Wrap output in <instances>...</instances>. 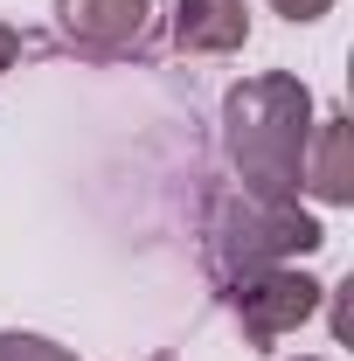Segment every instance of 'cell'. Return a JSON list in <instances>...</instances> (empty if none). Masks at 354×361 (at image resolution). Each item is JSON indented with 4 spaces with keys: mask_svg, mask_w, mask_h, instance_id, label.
Here are the masks:
<instances>
[{
    "mask_svg": "<svg viewBox=\"0 0 354 361\" xmlns=\"http://www.w3.org/2000/svg\"><path fill=\"white\" fill-rule=\"evenodd\" d=\"M14 63H21V28H7V21H0V77H7Z\"/></svg>",
    "mask_w": 354,
    "mask_h": 361,
    "instance_id": "cell-9",
    "label": "cell"
},
{
    "mask_svg": "<svg viewBox=\"0 0 354 361\" xmlns=\"http://www.w3.org/2000/svg\"><path fill=\"white\" fill-rule=\"evenodd\" d=\"M299 188L319 195V202H354V160H348V118L341 111L312 118L306 160H299Z\"/></svg>",
    "mask_w": 354,
    "mask_h": 361,
    "instance_id": "cell-6",
    "label": "cell"
},
{
    "mask_svg": "<svg viewBox=\"0 0 354 361\" xmlns=\"http://www.w3.org/2000/svg\"><path fill=\"white\" fill-rule=\"evenodd\" d=\"M326 243L319 216L299 209V195H216L202 223V264L216 285H236L250 271H271L285 257H312Z\"/></svg>",
    "mask_w": 354,
    "mask_h": 361,
    "instance_id": "cell-2",
    "label": "cell"
},
{
    "mask_svg": "<svg viewBox=\"0 0 354 361\" xmlns=\"http://www.w3.org/2000/svg\"><path fill=\"white\" fill-rule=\"evenodd\" d=\"M250 42L243 0H174V49L181 56H236Z\"/></svg>",
    "mask_w": 354,
    "mask_h": 361,
    "instance_id": "cell-5",
    "label": "cell"
},
{
    "mask_svg": "<svg viewBox=\"0 0 354 361\" xmlns=\"http://www.w3.org/2000/svg\"><path fill=\"white\" fill-rule=\"evenodd\" d=\"M229 292V313H236V326H243V341L250 348H278L285 334H299L312 313H319V299H326V285L319 278H306V271H250V278H236V285H222Z\"/></svg>",
    "mask_w": 354,
    "mask_h": 361,
    "instance_id": "cell-3",
    "label": "cell"
},
{
    "mask_svg": "<svg viewBox=\"0 0 354 361\" xmlns=\"http://www.w3.org/2000/svg\"><path fill=\"white\" fill-rule=\"evenodd\" d=\"M312 139V90L292 70H257L222 97V153L250 195H299Z\"/></svg>",
    "mask_w": 354,
    "mask_h": 361,
    "instance_id": "cell-1",
    "label": "cell"
},
{
    "mask_svg": "<svg viewBox=\"0 0 354 361\" xmlns=\"http://www.w3.org/2000/svg\"><path fill=\"white\" fill-rule=\"evenodd\" d=\"M299 361H319V355H299Z\"/></svg>",
    "mask_w": 354,
    "mask_h": 361,
    "instance_id": "cell-10",
    "label": "cell"
},
{
    "mask_svg": "<svg viewBox=\"0 0 354 361\" xmlns=\"http://www.w3.org/2000/svg\"><path fill=\"white\" fill-rule=\"evenodd\" d=\"M271 14H285V21L299 28V21H319V14H334V0H271Z\"/></svg>",
    "mask_w": 354,
    "mask_h": 361,
    "instance_id": "cell-8",
    "label": "cell"
},
{
    "mask_svg": "<svg viewBox=\"0 0 354 361\" xmlns=\"http://www.w3.org/2000/svg\"><path fill=\"white\" fill-rule=\"evenodd\" d=\"M56 42L84 63H133L153 42V0H56Z\"/></svg>",
    "mask_w": 354,
    "mask_h": 361,
    "instance_id": "cell-4",
    "label": "cell"
},
{
    "mask_svg": "<svg viewBox=\"0 0 354 361\" xmlns=\"http://www.w3.org/2000/svg\"><path fill=\"white\" fill-rule=\"evenodd\" d=\"M0 361H77V355L42 341V334H0Z\"/></svg>",
    "mask_w": 354,
    "mask_h": 361,
    "instance_id": "cell-7",
    "label": "cell"
}]
</instances>
